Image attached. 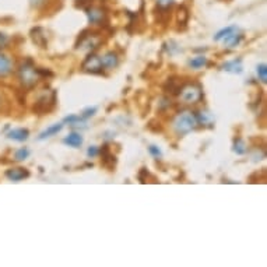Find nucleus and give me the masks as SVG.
Listing matches in <instances>:
<instances>
[{"label": "nucleus", "instance_id": "obj_12", "mask_svg": "<svg viewBox=\"0 0 267 267\" xmlns=\"http://www.w3.org/2000/svg\"><path fill=\"white\" fill-rule=\"evenodd\" d=\"M83 141H84V138L83 136L77 133V132H71L69 133L66 137L63 138V144H66V146L73 147V148H78V147H81L83 144Z\"/></svg>", "mask_w": 267, "mask_h": 267}, {"label": "nucleus", "instance_id": "obj_5", "mask_svg": "<svg viewBox=\"0 0 267 267\" xmlns=\"http://www.w3.org/2000/svg\"><path fill=\"white\" fill-rule=\"evenodd\" d=\"M100 45V39L95 34H93L91 31H83L80 36H78L77 43H76V49L80 51H93L97 46Z\"/></svg>", "mask_w": 267, "mask_h": 267}, {"label": "nucleus", "instance_id": "obj_19", "mask_svg": "<svg viewBox=\"0 0 267 267\" xmlns=\"http://www.w3.org/2000/svg\"><path fill=\"white\" fill-rule=\"evenodd\" d=\"M239 30H238V27L236 26H228L223 28V30H220L216 35H214V41H223L225 36H228V35L234 34V33H238Z\"/></svg>", "mask_w": 267, "mask_h": 267}, {"label": "nucleus", "instance_id": "obj_16", "mask_svg": "<svg viewBox=\"0 0 267 267\" xmlns=\"http://www.w3.org/2000/svg\"><path fill=\"white\" fill-rule=\"evenodd\" d=\"M62 129H63V123H55V125H52V126H49L48 129H45L38 136V140H45V138H49L52 137V136H56L59 132H62Z\"/></svg>", "mask_w": 267, "mask_h": 267}, {"label": "nucleus", "instance_id": "obj_18", "mask_svg": "<svg viewBox=\"0 0 267 267\" xmlns=\"http://www.w3.org/2000/svg\"><path fill=\"white\" fill-rule=\"evenodd\" d=\"M100 153L102 154V163H103V165L112 169L113 167H115V163H116V160H115V157H113V155L111 154V151H109V148H108V146H103L102 150H101Z\"/></svg>", "mask_w": 267, "mask_h": 267}, {"label": "nucleus", "instance_id": "obj_22", "mask_svg": "<svg viewBox=\"0 0 267 267\" xmlns=\"http://www.w3.org/2000/svg\"><path fill=\"white\" fill-rule=\"evenodd\" d=\"M196 119H198V123H203V125H207V123H211L213 122V115L210 112H199L196 115Z\"/></svg>", "mask_w": 267, "mask_h": 267}, {"label": "nucleus", "instance_id": "obj_29", "mask_svg": "<svg viewBox=\"0 0 267 267\" xmlns=\"http://www.w3.org/2000/svg\"><path fill=\"white\" fill-rule=\"evenodd\" d=\"M7 45H9V36L6 34H3V33H0V51L4 49Z\"/></svg>", "mask_w": 267, "mask_h": 267}, {"label": "nucleus", "instance_id": "obj_9", "mask_svg": "<svg viewBox=\"0 0 267 267\" xmlns=\"http://www.w3.org/2000/svg\"><path fill=\"white\" fill-rule=\"evenodd\" d=\"M6 178L11 182H21L30 178V171L26 169V168H21V167H17V168H9L6 172Z\"/></svg>", "mask_w": 267, "mask_h": 267}, {"label": "nucleus", "instance_id": "obj_13", "mask_svg": "<svg viewBox=\"0 0 267 267\" xmlns=\"http://www.w3.org/2000/svg\"><path fill=\"white\" fill-rule=\"evenodd\" d=\"M63 123H67L70 128H77V129H86L87 128V119H84L81 115H70L67 118L63 119Z\"/></svg>", "mask_w": 267, "mask_h": 267}, {"label": "nucleus", "instance_id": "obj_23", "mask_svg": "<svg viewBox=\"0 0 267 267\" xmlns=\"http://www.w3.org/2000/svg\"><path fill=\"white\" fill-rule=\"evenodd\" d=\"M256 71H258V77L259 80L263 83V84H266L267 83V66L266 63H260L258 66V69H256Z\"/></svg>", "mask_w": 267, "mask_h": 267}, {"label": "nucleus", "instance_id": "obj_11", "mask_svg": "<svg viewBox=\"0 0 267 267\" xmlns=\"http://www.w3.org/2000/svg\"><path fill=\"white\" fill-rule=\"evenodd\" d=\"M28 137H30V130L24 129V128L11 129L9 133H7V138H10V140H14V141H18V143L26 141Z\"/></svg>", "mask_w": 267, "mask_h": 267}, {"label": "nucleus", "instance_id": "obj_6", "mask_svg": "<svg viewBox=\"0 0 267 267\" xmlns=\"http://www.w3.org/2000/svg\"><path fill=\"white\" fill-rule=\"evenodd\" d=\"M81 69L86 73H91V74H100L102 73L103 66L102 62H101V56L95 55V53H90L87 56L83 65H81Z\"/></svg>", "mask_w": 267, "mask_h": 267}, {"label": "nucleus", "instance_id": "obj_30", "mask_svg": "<svg viewBox=\"0 0 267 267\" xmlns=\"http://www.w3.org/2000/svg\"><path fill=\"white\" fill-rule=\"evenodd\" d=\"M157 3L160 4V7H164V9H167V7H169V6L172 4L173 0H157Z\"/></svg>", "mask_w": 267, "mask_h": 267}, {"label": "nucleus", "instance_id": "obj_28", "mask_svg": "<svg viewBox=\"0 0 267 267\" xmlns=\"http://www.w3.org/2000/svg\"><path fill=\"white\" fill-rule=\"evenodd\" d=\"M186 21H188V10H185V7H181L179 9V23L185 26Z\"/></svg>", "mask_w": 267, "mask_h": 267}, {"label": "nucleus", "instance_id": "obj_15", "mask_svg": "<svg viewBox=\"0 0 267 267\" xmlns=\"http://www.w3.org/2000/svg\"><path fill=\"white\" fill-rule=\"evenodd\" d=\"M31 38H33L34 43H36L38 46H41V48H46L48 41H46V35H45V33H43L42 28H39V27L34 28V30L31 31Z\"/></svg>", "mask_w": 267, "mask_h": 267}, {"label": "nucleus", "instance_id": "obj_2", "mask_svg": "<svg viewBox=\"0 0 267 267\" xmlns=\"http://www.w3.org/2000/svg\"><path fill=\"white\" fill-rule=\"evenodd\" d=\"M199 123L198 119H196V115L193 112H189V111L178 113L172 122L173 132H175L178 136H186V134H189L192 130L196 129Z\"/></svg>", "mask_w": 267, "mask_h": 267}, {"label": "nucleus", "instance_id": "obj_26", "mask_svg": "<svg viewBox=\"0 0 267 267\" xmlns=\"http://www.w3.org/2000/svg\"><path fill=\"white\" fill-rule=\"evenodd\" d=\"M148 153L153 155L154 158H157V160L163 157V151H161V150H160V148H158L157 146H150V147H148Z\"/></svg>", "mask_w": 267, "mask_h": 267}, {"label": "nucleus", "instance_id": "obj_21", "mask_svg": "<svg viewBox=\"0 0 267 267\" xmlns=\"http://www.w3.org/2000/svg\"><path fill=\"white\" fill-rule=\"evenodd\" d=\"M206 65H207V58L206 56H203V55L196 56V58H192V59L189 61V66L192 67V69H195V70L203 69Z\"/></svg>", "mask_w": 267, "mask_h": 267}, {"label": "nucleus", "instance_id": "obj_25", "mask_svg": "<svg viewBox=\"0 0 267 267\" xmlns=\"http://www.w3.org/2000/svg\"><path fill=\"white\" fill-rule=\"evenodd\" d=\"M97 109H98L97 106H93V108H91V106H90V108H86V109L83 111V113H81V116H83L84 119H88V118L94 116L95 113H97Z\"/></svg>", "mask_w": 267, "mask_h": 267}, {"label": "nucleus", "instance_id": "obj_14", "mask_svg": "<svg viewBox=\"0 0 267 267\" xmlns=\"http://www.w3.org/2000/svg\"><path fill=\"white\" fill-rule=\"evenodd\" d=\"M221 69L224 71H228V73H234V74H239L243 70V66H242L241 59H234V61L225 62L224 65L221 66Z\"/></svg>", "mask_w": 267, "mask_h": 267}, {"label": "nucleus", "instance_id": "obj_3", "mask_svg": "<svg viewBox=\"0 0 267 267\" xmlns=\"http://www.w3.org/2000/svg\"><path fill=\"white\" fill-rule=\"evenodd\" d=\"M56 105V93L52 91H43L42 94L38 97V100L34 103V112L38 115H43V113L49 112L55 108Z\"/></svg>", "mask_w": 267, "mask_h": 267}, {"label": "nucleus", "instance_id": "obj_4", "mask_svg": "<svg viewBox=\"0 0 267 267\" xmlns=\"http://www.w3.org/2000/svg\"><path fill=\"white\" fill-rule=\"evenodd\" d=\"M179 97L185 103H198L203 98V91L198 84H186L179 90Z\"/></svg>", "mask_w": 267, "mask_h": 267}, {"label": "nucleus", "instance_id": "obj_17", "mask_svg": "<svg viewBox=\"0 0 267 267\" xmlns=\"http://www.w3.org/2000/svg\"><path fill=\"white\" fill-rule=\"evenodd\" d=\"M242 34H239V31L238 33H234V34L228 35V36H225L224 39H223V42H224L225 48H236L239 43L242 42Z\"/></svg>", "mask_w": 267, "mask_h": 267}, {"label": "nucleus", "instance_id": "obj_20", "mask_svg": "<svg viewBox=\"0 0 267 267\" xmlns=\"http://www.w3.org/2000/svg\"><path fill=\"white\" fill-rule=\"evenodd\" d=\"M233 151L236 155H243L246 154L248 151V147H246V143L242 140L241 137H236L234 140V146H233Z\"/></svg>", "mask_w": 267, "mask_h": 267}, {"label": "nucleus", "instance_id": "obj_10", "mask_svg": "<svg viewBox=\"0 0 267 267\" xmlns=\"http://www.w3.org/2000/svg\"><path fill=\"white\" fill-rule=\"evenodd\" d=\"M101 62H102V66L105 70H113L118 67L119 65V58L115 52H106L101 58Z\"/></svg>", "mask_w": 267, "mask_h": 267}, {"label": "nucleus", "instance_id": "obj_1", "mask_svg": "<svg viewBox=\"0 0 267 267\" xmlns=\"http://www.w3.org/2000/svg\"><path fill=\"white\" fill-rule=\"evenodd\" d=\"M17 77L23 88H26V90L34 88L39 80V73H38V69L35 67L34 62L31 59H26L21 62L17 69Z\"/></svg>", "mask_w": 267, "mask_h": 267}, {"label": "nucleus", "instance_id": "obj_24", "mask_svg": "<svg viewBox=\"0 0 267 267\" xmlns=\"http://www.w3.org/2000/svg\"><path fill=\"white\" fill-rule=\"evenodd\" d=\"M28 157H30V150L27 147H21L14 153V160L16 161H24Z\"/></svg>", "mask_w": 267, "mask_h": 267}, {"label": "nucleus", "instance_id": "obj_27", "mask_svg": "<svg viewBox=\"0 0 267 267\" xmlns=\"http://www.w3.org/2000/svg\"><path fill=\"white\" fill-rule=\"evenodd\" d=\"M100 154V148L97 146H91L88 147V150H87V155H88V158H94L97 155Z\"/></svg>", "mask_w": 267, "mask_h": 267}, {"label": "nucleus", "instance_id": "obj_7", "mask_svg": "<svg viewBox=\"0 0 267 267\" xmlns=\"http://www.w3.org/2000/svg\"><path fill=\"white\" fill-rule=\"evenodd\" d=\"M88 23L91 26H103L108 21V14L106 11L101 7H90L86 10Z\"/></svg>", "mask_w": 267, "mask_h": 267}, {"label": "nucleus", "instance_id": "obj_8", "mask_svg": "<svg viewBox=\"0 0 267 267\" xmlns=\"http://www.w3.org/2000/svg\"><path fill=\"white\" fill-rule=\"evenodd\" d=\"M14 70V62L9 55L0 52V80L7 78Z\"/></svg>", "mask_w": 267, "mask_h": 267}]
</instances>
